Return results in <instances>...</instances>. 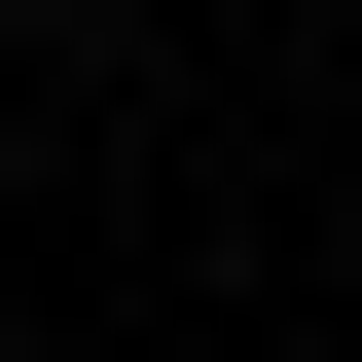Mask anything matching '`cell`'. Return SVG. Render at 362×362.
<instances>
[{"mask_svg": "<svg viewBox=\"0 0 362 362\" xmlns=\"http://www.w3.org/2000/svg\"><path fill=\"white\" fill-rule=\"evenodd\" d=\"M0 181H37V0H0Z\"/></svg>", "mask_w": 362, "mask_h": 362, "instance_id": "1", "label": "cell"}]
</instances>
